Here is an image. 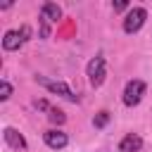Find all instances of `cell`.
<instances>
[{
	"label": "cell",
	"instance_id": "1",
	"mask_svg": "<svg viewBox=\"0 0 152 152\" xmlns=\"http://www.w3.org/2000/svg\"><path fill=\"white\" fill-rule=\"evenodd\" d=\"M145 81H140V78H133V81H128L126 83V88H124V104L126 107H135L140 100H142V95H145Z\"/></svg>",
	"mask_w": 152,
	"mask_h": 152
},
{
	"label": "cell",
	"instance_id": "2",
	"mask_svg": "<svg viewBox=\"0 0 152 152\" xmlns=\"http://www.w3.org/2000/svg\"><path fill=\"white\" fill-rule=\"evenodd\" d=\"M88 81H90V86L93 88H100L102 86V81H104V74H107V64H104V57L102 55H97V57H93L90 62H88Z\"/></svg>",
	"mask_w": 152,
	"mask_h": 152
},
{
	"label": "cell",
	"instance_id": "3",
	"mask_svg": "<svg viewBox=\"0 0 152 152\" xmlns=\"http://www.w3.org/2000/svg\"><path fill=\"white\" fill-rule=\"evenodd\" d=\"M36 81H38L40 86H45L50 93L62 95V97H66V100H71V102H78V95H74V90H71L64 81H50V78H45V76H36Z\"/></svg>",
	"mask_w": 152,
	"mask_h": 152
},
{
	"label": "cell",
	"instance_id": "4",
	"mask_svg": "<svg viewBox=\"0 0 152 152\" xmlns=\"http://www.w3.org/2000/svg\"><path fill=\"white\" fill-rule=\"evenodd\" d=\"M145 19H147V10H145V7H133V10L124 17V31H126V33L140 31V26L145 24Z\"/></svg>",
	"mask_w": 152,
	"mask_h": 152
},
{
	"label": "cell",
	"instance_id": "5",
	"mask_svg": "<svg viewBox=\"0 0 152 152\" xmlns=\"http://www.w3.org/2000/svg\"><path fill=\"white\" fill-rule=\"evenodd\" d=\"M43 140H45V145L48 147H52V150H62V147H66V142H69V138H66V133H62V131H45L43 133Z\"/></svg>",
	"mask_w": 152,
	"mask_h": 152
},
{
	"label": "cell",
	"instance_id": "6",
	"mask_svg": "<svg viewBox=\"0 0 152 152\" xmlns=\"http://www.w3.org/2000/svg\"><path fill=\"white\" fill-rule=\"evenodd\" d=\"M140 147H142V138L138 133H128L119 142V152H138Z\"/></svg>",
	"mask_w": 152,
	"mask_h": 152
},
{
	"label": "cell",
	"instance_id": "7",
	"mask_svg": "<svg viewBox=\"0 0 152 152\" xmlns=\"http://www.w3.org/2000/svg\"><path fill=\"white\" fill-rule=\"evenodd\" d=\"M24 43H26V40H24V36H21L19 31H7L5 38H2V48L10 50V52H12V50H19Z\"/></svg>",
	"mask_w": 152,
	"mask_h": 152
},
{
	"label": "cell",
	"instance_id": "8",
	"mask_svg": "<svg viewBox=\"0 0 152 152\" xmlns=\"http://www.w3.org/2000/svg\"><path fill=\"white\" fill-rule=\"evenodd\" d=\"M5 142H7V145H12V147H17V150H19V147H21V150L26 147V140H24V135H21L19 131L10 128V126L5 128Z\"/></svg>",
	"mask_w": 152,
	"mask_h": 152
},
{
	"label": "cell",
	"instance_id": "9",
	"mask_svg": "<svg viewBox=\"0 0 152 152\" xmlns=\"http://www.w3.org/2000/svg\"><path fill=\"white\" fill-rule=\"evenodd\" d=\"M40 14H43L48 21H57V19L62 17V10H59V5H55V2H45L43 10H40Z\"/></svg>",
	"mask_w": 152,
	"mask_h": 152
},
{
	"label": "cell",
	"instance_id": "10",
	"mask_svg": "<svg viewBox=\"0 0 152 152\" xmlns=\"http://www.w3.org/2000/svg\"><path fill=\"white\" fill-rule=\"evenodd\" d=\"M48 119H50L52 124H57V126H62V124L66 121V114H64L62 109H57V107H50V112H48Z\"/></svg>",
	"mask_w": 152,
	"mask_h": 152
},
{
	"label": "cell",
	"instance_id": "11",
	"mask_svg": "<svg viewBox=\"0 0 152 152\" xmlns=\"http://www.w3.org/2000/svg\"><path fill=\"white\" fill-rule=\"evenodd\" d=\"M109 119H112L109 112H97L95 119H93V126H95V128H104V126L109 124Z\"/></svg>",
	"mask_w": 152,
	"mask_h": 152
},
{
	"label": "cell",
	"instance_id": "12",
	"mask_svg": "<svg viewBox=\"0 0 152 152\" xmlns=\"http://www.w3.org/2000/svg\"><path fill=\"white\" fill-rule=\"evenodd\" d=\"M10 95H12V86H10L7 81H2V83H0V100H7Z\"/></svg>",
	"mask_w": 152,
	"mask_h": 152
},
{
	"label": "cell",
	"instance_id": "13",
	"mask_svg": "<svg viewBox=\"0 0 152 152\" xmlns=\"http://www.w3.org/2000/svg\"><path fill=\"white\" fill-rule=\"evenodd\" d=\"M40 36H43V38L50 36V24H48V19H45L43 14H40Z\"/></svg>",
	"mask_w": 152,
	"mask_h": 152
},
{
	"label": "cell",
	"instance_id": "14",
	"mask_svg": "<svg viewBox=\"0 0 152 152\" xmlns=\"http://www.w3.org/2000/svg\"><path fill=\"white\" fill-rule=\"evenodd\" d=\"M112 7H114V12H124V10L128 7V2H126V0H119V2H114Z\"/></svg>",
	"mask_w": 152,
	"mask_h": 152
},
{
	"label": "cell",
	"instance_id": "15",
	"mask_svg": "<svg viewBox=\"0 0 152 152\" xmlns=\"http://www.w3.org/2000/svg\"><path fill=\"white\" fill-rule=\"evenodd\" d=\"M36 107H38V109H43V112H50V104H48L45 100H36Z\"/></svg>",
	"mask_w": 152,
	"mask_h": 152
}]
</instances>
